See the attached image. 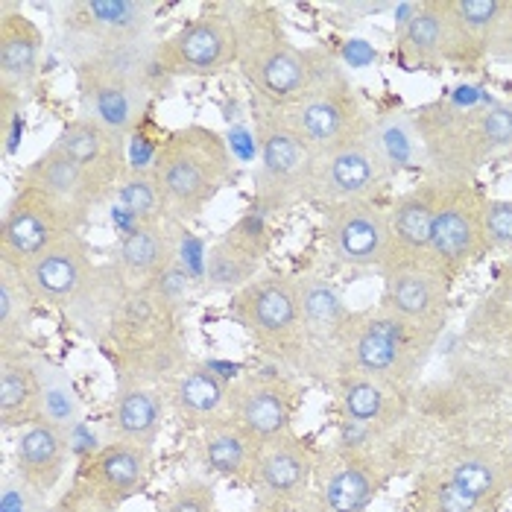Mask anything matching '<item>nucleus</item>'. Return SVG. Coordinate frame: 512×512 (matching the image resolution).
<instances>
[{"mask_svg":"<svg viewBox=\"0 0 512 512\" xmlns=\"http://www.w3.org/2000/svg\"><path fill=\"white\" fill-rule=\"evenodd\" d=\"M284 112L296 123L302 138L314 147L316 156L340 147L343 141L355 138L357 132H363L372 123L363 112L355 82L349 79L337 59H331L322 68V74L302 97V103Z\"/></svg>","mask_w":512,"mask_h":512,"instance_id":"obj_10","label":"nucleus"},{"mask_svg":"<svg viewBox=\"0 0 512 512\" xmlns=\"http://www.w3.org/2000/svg\"><path fill=\"white\" fill-rule=\"evenodd\" d=\"M156 68L161 79L220 77L237 68L235 9L217 6L185 21L167 39H161Z\"/></svg>","mask_w":512,"mask_h":512,"instance_id":"obj_9","label":"nucleus"},{"mask_svg":"<svg viewBox=\"0 0 512 512\" xmlns=\"http://www.w3.org/2000/svg\"><path fill=\"white\" fill-rule=\"evenodd\" d=\"M410 115L425 161L439 179H472L486 161L512 150V103L439 100Z\"/></svg>","mask_w":512,"mask_h":512,"instance_id":"obj_3","label":"nucleus"},{"mask_svg":"<svg viewBox=\"0 0 512 512\" xmlns=\"http://www.w3.org/2000/svg\"><path fill=\"white\" fill-rule=\"evenodd\" d=\"M41 422L39 378L33 369V352L0 355V425L3 431H24Z\"/></svg>","mask_w":512,"mask_h":512,"instance_id":"obj_32","label":"nucleus"},{"mask_svg":"<svg viewBox=\"0 0 512 512\" xmlns=\"http://www.w3.org/2000/svg\"><path fill=\"white\" fill-rule=\"evenodd\" d=\"M486 243L512 258V199H486Z\"/></svg>","mask_w":512,"mask_h":512,"instance_id":"obj_46","label":"nucleus"},{"mask_svg":"<svg viewBox=\"0 0 512 512\" xmlns=\"http://www.w3.org/2000/svg\"><path fill=\"white\" fill-rule=\"evenodd\" d=\"M158 512H217L214 483L205 477H185L167 489Z\"/></svg>","mask_w":512,"mask_h":512,"instance_id":"obj_43","label":"nucleus"},{"mask_svg":"<svg viewBox=\"0 0 512 512\" xmlns=\"http://www.w3.org/2000/svg\"><path fill=\"white\" fill-rule=\"evenodd\" d=\"M340 401H343V410H346L349 422L372 425L387 410V387H381L378 381L363 378V375H343Z\"/></svg>","mask_w":512,"mask_h":512,"instance_id":"obj_41","label":"nucleus"},{"mask_svg":"<svg viewBox=\"0 0 512 512\" xmlns=\"http://www.w3.org/2000/svg\"><path fill=\"white\" fill-rule=\"evenodd\" d=\"M229 316L281 369L311 372V346L302 322L296 278L281 273H261L229 302Z\"/></svg>","mask_w":512,"mask_h":512,"instance_id":"obj_5","label":"nucleus"},{"mask_svg":"<svg viewBox=\"0 0 512 512\" xmlns=\"http://www.w3.org/2000/svg\"><path fill=\"white\" fill-rule=\"evenodd\" d=\"M314 457L308 445L293 434H284L267 442L258 451L255 469L249 483L255 486V504L273 507V504H299L308 501V486L314 480Z\"/></svg>","mask_w":512,"mask_h":512,"instance_id":"obj_20","label":"nucleus"},{"mask_svg":"<svg viewBox=\"0 0 512 512\" xmlns=\"http://www.w3.org/2000/svg\"><path fill=\"white\" fill-rule=\"evenodd\" d=\"M44 495L36 492L18 472L0 477V512H47Z\"/></svg>","mask_w":512,"mask_h":512,"instance_id":"obj_44","label":"nucleus"},{"mask_svg":"<svg viewBox=\"0 0 512 512\" xmlns=\"http://www.w3.org/2000/svg\"><path fill=\"white\" fill-rule=\"evenodd\" d=\"M442 188H445V179L434 176V179L422 182L419 188L395 199L393 208L387 211V217H390V255H387V261L428 258Z\"/></svg>","mask_w":512,"mask_h":512,"instance_id":"obj_28","label":"nucleus"},{"mask_svg":"<svg viewBox=\"0 0 512 512\" xmlns=\"http://www.w3.org/2000/svg\"><path fill=\"white\" fill-rule=\"evenodd\" d=\"M15 126L24 129V94L0 85V138H3V153L6 156H12L15 147H18Z\"/></svg>","mask_w":512,"mask_h":512,"instance_id":"obj_47","label":"nucleus"},{"mask_svg":"<svg viewBox=\"0 0 512 512\" xmlns=\"http://www.w3.org/2000/svg\"><path fill=\"white\" fill-rule=\"evenodd\" d=\"M88 217V211L50 197L33 185H18V191L6 199L0 217V264H9L21 273L65 237L79 235Z\"/></svg>","mask_w":512,"mask_h":512,"instance_id":"obj_8","label":"nucleus"},{"mask_svg":"<svg viewBox=\"0 0 512 512\" xmlns=\"http://www.w3.org/2000/svg\"><path fill=\"white\" fill-rule=\"evenodd\" d=\"M53 144L68 153L79 167L91 176V182L106 191L109 197L118 191V185L126 179L129 164H126V141L106 129L100 120L88 118L79 112L77 118L65 120Z\"/></svg>","mask_w":512,"mask_h":512,"instance_id":"obj_22","label":"nucleus"},{"mask_svg":"<svg viewBox=\"0 0 512 512\" xmlns=\"http://www.w3.org/2000/svg\"><path fill=\"white\" fill-rule=\"evenodd\" d=\"M378 486V460L357 445H343L319 469V507L322 512H363L378 495Z\"/></svg>","mask_w":512,"mask_h":512,"instance_id":"obj_23","label":"nucleus"},{"mask_svg":"<svg viewBox=\"0 0 512 512\" xmlns=\"http://www.w3.org/2000/svg\"><path fill=\"white\" fill-rule=\"evenodd\" d=\"M237 68L261 106L293 109L311 91L328 53L302 50L290 39L284 18L270 3H237Z\"/></svg>","mask_w":512,"mask_h":512,"instance_id":"obj_2","label":"nucleus"},{"mask_svg":"<svg viewBox=\"0 0 512 512\" xmlns=\"http://www.w3.org/2000/svg\"><path fill=\"white\" fill-rule=\"evenodd\" d=\"M477 334H512V258L498 278L495 290L483 299L472 319Z\"/></svg>","mask_w":512,"mask_h":512,"instance_id":"obj_42","label":"nucleus"},{"mask_svg":"<svg viewBox=\"0 0 512 512\" xmlns=\"http://www.w3.org/2000/svg\"><path fill=\"white\" fill-rule=\"evenodd\" d=\"M106 343L112 346L118 387H167L194 363L182 305L173 302L158 284H138L126 290Z\"/></svg>","mask_w":512,"mask_h":512,"instance_id":"obj_1","label":"nucleus"},{"mask_svg":"<svg viewBox=\"0 0 512 512\" xmlns=\"http://www.w3.org/2000/svg\"><path fill=\"white\" fill-rule=\"evenodd\" d=\"M454 30V62L501 56L510 33L512 0H445Z\"/></svg>","mask_w":512,"mask_h":512,"instance_id":"obj_25","label":"nucleus"},{"mask_svg":"<svg viewBox=\"0 0 512 512\" xmlns=\"http://www.w3.org/2000/svg\"><path fill=\"white\" fill-rule=\"evenodd\" d=\"M229 393L232 387L208 363H191L167 384V407L173 416L194 431H208L229 419Z\"/></svg>","mask_w":512,"mask_h":512,"instance_id":"obj_26","label":"nucleus"},{"mask_svg":"<svg viewBox=\"0 0 512 512\" xmlns=\"http://www.w3.org/2000/svg\"><path fill=\"white\" fill-rule=\"evenodd\" d=\"M296 390L284 375H246L229 393V419L249 436L258 451L293 428Z\"/></svg>","mask_w":512,"mask_h":512,"instance_id":"obj_17","label":"nucleus"},{"mask_svg":"<svg viewBox=\"0 0 512 512\" xmlns=\"http://www.w3.org/2000/svg\"><path fill=\"white\" fill-rule=\"evenodd\" d=\"M71 434L50 425L47 419H41L36 425L18 431L15 445H12V472H18L36 492L44 498L59 486V480L68 472V460H71Z\"/></svg>","mask_w":512,"mask_h":512,"instance_id":"obj_27","label":"nucleus"},{"mask_svg":"<svg viewBox=\"0 0 512 512\" xmlns=\"http://www.w3.org/2000/svg\"><path fill=\"white\" fill-rule=\"evenodd\" d=\"M153 451L138 448L132 442L112 439L109 445L97 448L85 466V483L109 504L120 510L132 495H138L150 474Z\"/></svg>","mask_w":512,"mask_h":512,"instance_id":"obj_30","label":"nucleus"},{"mask_svg":"<svg viewBox=\"0 0 512 512\" xmlns=\"http://www.w3.org/2000/svg\"><path fill=\"white\" fill-rule=\"evenodd\" d=\"M258 460V445L232 419L208 428L199 442V463L208 474L249 480Z\"/></svg>","mask_w":512,"mask_h":512,"instance_id":"obj_35","label":"nucleus"},{"mask_svg":"<svg viewBox=\"0 0 512 512\" xmlns=\"http://www.w3.org/2000/svg\"><path fill=\"white\" fill-rule=\"evenodd\" d=\"M33 369L39 378L41 419L74 434L77 428H82V419H85V404L79 398L74 378L56 360L44 355H33Z\"/></svg>","mask_w":512,"mask_h":512,"instance_id":"obj_36","label":"nucleus"},{"mask_svg":"<svg viewBox=\"0 0 512 512\" xmlns=\"http://www.w3.org/2000/svg\"><path fill=\"white\" fill-rule=\"evenodd\" d=\"M53 512H118L115 507H109L85 480L79 483V486H74L59 504H56V510Z\"/></svg>","mask_w":512,"mask_h":512,"instance_id":"obj_48","label":"nucleus"},{"mask_svg":"<svg viewBox=\"0 0 512 512\" xmlns=\"http://www.w3.org/2000/svg\"><path fill=\"white\" fill-rule=\"evenodd\" d=\"M97 267L100 264H94L91 246L85 243V237L74 235L39 255L30 267L21 270V276L36 302H44L47 308L68 311L91 287Z\"/></svg>","mask_w":512,"mask_h":512,"instance_id":"obj_19","label":"nucleus"},{"mask_svg":"<svg viewBox=\"0 0 512 512\" xmlns=\"http://www.w3.org/2000/svg\"><path fill=\"white\" fill-rule=\"evenodd\" d=\"M235 158L226 138L202 123L173 129L150 164L170 220L191 223L232 179Z\"/></svg>","mask_w":512,"mask_h":512,"instance_id":"obj_4","label":"nucleus"},{"mask_svg":"<svg viewBox=\"0 0 512 512\" xmlns=\"http://www.w3.org/2000/svg\"><path fill=\"white\" fill-rule=\"evenodd\" d=\"M322 232L331 255L357 270H381L390 255V217L375 199L328 205L322 211Z\"/></svg>","mask_w":512,"mask_h":512,"instance_id":"obj_16","label":"nucleus"},{"mask_svg":"<svg viewBox=\"0 0 512 512\" xmlns=\"http://www.w3.org/2000/svg\"><path fill=\"white\" fill-rule=\"evenodd\" d=\"M436 337V331L419 328L378 305V311L355 319L343 355V372L372 378L381 387H404L425 366Z\"/></svg>","mask_w":512,"mask_h":512,"instance_id":"obj_6","label":"nucleus"},{"mask_svg":"<svg viewBox=\"0 0 512 512\" xmlns=\"http://www.w3.org/2000/svg\"><path fill=\"white\" fill-rule=\"evenodd\" d=\"M425 504L431 512H480V507H483L442 474H436L434 480L425 486Z\"/></svg>","mask_w":512,"mask_h":512,"instance_id":"obj_45","label":"nucleus"},{"mask_svg":"<svg viewBox=\"0 0 512 512\" xmlns=\"http://www.w3.org/2000/svg\"><path fill=\"white\" fill-rule=\"evenodd\" d=\"M270 252V240L261 217H243L223 237H217L202 261V287L208 293L235 296L261 276Z\"/></svg>","mask_w":512,"mask_h":512,"instance_id":"obj_18","label":"nucleus"},{"mask_svg":"<svg viewBox=\"0 0 512 512\" xmlns=\"http://www.w3.org/2000/svg\"><path fill=\"white\" fill-rule=\"evenodd\" d=\"M255 150V202L261 211H284L311 199L316 153L284 109L258 106Z\"/></svg>","mask_w":512,"mask_h":512,"instance_id":"obj_7","label":"nucleus"},{"mask_svg":"<svg viewBox=\"0 0 512 512\" xmlns=\"http://www.w3.org/2000/svg\"><path fill=\"white\" fill-rule=\"evenodd\" d=\"M296 293L311 346V372H343V355L357 316L349 311L343 293L328 278L314 273L299 276Z\"/></svg>","mask_w":512,"mask_h":512,"instance_id":"obj_15","label":"nucleus"},{"mask_svg":"<svg viewBox=\"0 0 512 512\" xmlns=\"http://www.w3.org/2000/svg\"><path fill=\"white\" fill-rule=\"evenodd\" d=\"M21 185H33L50 197L62 199L82 211H94L100 202H106L109 194L100 191L91 176L79 167L68 153H62L56 144H50L36 161H30L21 173Z\"/></svg>","mask_w":512,"mask_h":512,"instance_id":"obj_31","label":"nucleus"},{"mask_svg":"<svg viewBox=\"0 0 512 512\" xmlns=\"http://www.w3.org/2000/svg\"><path fill=\"white\" fill-rule=\"evenodd\" d=\"M44 33L18 6H0V85L27 94L41 71Z\"/></svg>","mask_w":512,"mask_h":512,"instance_id":"obj_29","label":"nucleus"},{"mask_svg":"<svg viewBox=\"0 0 512 512\" xmlns=\"http://www.w3.org/2000/svg\"><path fill=\"white\" fill-rule=\"evenodd\" d=\"M56 12L74 53L156 36V6L150 0H71L59 3Z\"/></svg>","mask_w":512,"mask_h":512,"instance_id":"obj_13","label":"nucleus"},{"mask_svg":"<svg viewBox=\"0 0 512 512\" xmlns=\"http://www.w3.org/2000/svg\"><path fill=\"white\" fill-rule=\"evenodd\" d=\"M398 44L413 62H454V30L445 0H425L416 18L398 33Z\"/></svg>","mask_w":512,"mask_h":512,"instance_id":"obj_34","label":"nucleus"},{"mask_svg":"<svg viewBox=\"0 0 512 512\" xmlns=\"http://www.w3.org/2000/svg\"><path fill=\"white\" fill-rule=\"evenodd\" d=\"M419 6H422V3H395V9H393L395 12V36H398V33H401V30H404V27H407V24L416 18Z\"/></svg>","mask_w":512,"mask_h":512,"instance_id":"obj_49","label":"nucleus"},{"mask_svg":"<svg viewBox=\"0 0 512 512\" xmlns=\"http://www.w3.org/2000/svg\"><path fill=\"white\" fill-rule=\"evenodd\" d=\"M115 199L123 205V211L129 214L132 223H158V220H170L164 199L158 191L156 179L150 170H129L126 179L118 185Z\"/></svg>","mask_w":512,"mask_h":512,"instance_id":"obj_40","label":"nucleus"},{"mask_svg":"<svg viewBox=\"0 0 512 512\" xmlns=\"http://www.w3.org/2000/svg\"><path fill=\"white\" fill-rule=\"evenodd\" d=\"M74 74H77L82 115L100 120L106 129H112L115 135L126 141L141 126L156 88L141 85V82L106 77V74L91 71L85 65H74Z\"/></svg>","mask_w":512,"mask_h":512,"instance_id":"obj_21","label":"nucleus"},{"mask_svg":"<svg viewBox=\"0 0 512 512\" xmlns=\"http://www.w3.org/2000/svg\"><path fill=\"white\" fill-rule=\"evenodd\" d=\"M372 141L390 173H407L428 167L425 150L410 112H387L372 120Z\"/></svg>","mask_w":512,"mask_h":512,"instance_id":"obj_37","label":"nucleus"},{"mask_svg":"<svg viewBox=\"0 0 512 512\" xmlns=\"http://www.w3.org/2000/svg\"><path fill=\"white\" fill-rule=\"evenodd\" d=\"M384 276V299L381 308L393 311L401 319L442 331V322L448 316V296L451 281L442 267H436L431 258H410V261H387L381 267Z\"/></svg>","mask_w":512,"mask_h":512,"instance_id":"obj_14","label":"nucleus"},{"mask_svg":"<svg viewBox=\"0 0 512 512\" xmlns=\"http://www.w3.org/2000/svg\"><path fill=\"white\" fill-rule=\"evenodd\" d=\"M390 176L393 173L387 170L384 158L372 141V123H369L355 138L316 156L311 199L322 202L325 208L343 205V202H366V199H375Z\"/></svg>","mask_w":512,"mask_h":512,"instance_id":"obj_12","label":"nucleus"},{"mask_svg":"<svg viewBox=\"0 0 512 512\" xmlns=\"http://www.w3.org/2000/svg\"><path fill=\"white\" fill-rule=\"evenodd\" d=\"M33 293L24 276L9 264H0V355L18 352L30 340L33 325Z\"/></svg>","mask_w":512,"mask_h":512,"instance_id":"obj_38","label":"nucleus"},{"mask_svg":"<svg viewBox=\"0 0 512 512\" xmlns=\"http://www.w3.org/2000/svg\"><path fill=\"white\" fill-rule=\"evenodd\" d=\"M109 425L120 442L153 451L164 431V398L147 387H115Z\"/></svg>","mask_w":512,"mask_h":512,"instance_id":"obj_33","label":"nucleus"},{"mask_svg":"<svg viewBox=\"0 0 512 512\" xmlns=\"http://www.w3.org/2000/svg\"><path fill=\"white\" fill-rule=\"evenodd\" d=\"M182 249V232L176 220H158V223H132L118 243L115 267L123 278L138 284H156L176 264Z\"/></svg>","mask_w":512,"mask_h":512,"instance_id":"obj_24","label":"nucleus"},{"mask_svg":"<svg viewBox=\"0 0 512 512\" xmlns=\"http://www.w3.org/2000/svg\"><path fill=\"white\" fill-rule=\"evenodd\" d=\"M439 474L457 483L477 504H489L492 498H498L507 483V469L501 466V460L480 448H466L454 454Z\"/></svg>","mask_w":512,"mask_h":512,"instance_id":"obj_39","label":"nucleus"},{"mask_svg":"<svg viewBox=\"0 0 512 512\" xmlns=\"http://www.w3.org/2000/svg\"><path fill=\"white\" fill-rule=\"evenodd\" d=\"M255 512H311V510H308V501H299V504H273V507H258Z\"/></svg>","mask_w":512,"mask_h":512,"instance_id":"obj_50","label":"nucleus"},{"mask_svg":"<svg viewBox=\"0 0 512 512\" xmlns=\"http://www.w3.org/2000/svg\"><path fill=\"white\" fill-rule=\"evenodd\" d=\"M501 59L512 62V21H510V33H507V41H504V50H501Z\"/></svg>","mask_w":512,"mask_h":512,"instance_id":"obj_51","label":"nucleus"},{"mask_svg":"<svg viewBox=\"0 0 512 512\" xmlns=\"http://www.w3.org/2000/svg\"><path fill=\"white\" fill-rule=\"evenodd\" d=\"M486 197L472 179H445L428 258L454 278L489 252L486 243Z\"/></svg>","mask_w":512,"mask_h":512,"instance_id":"obj_11","label":"nucleus"}]
</instances>
